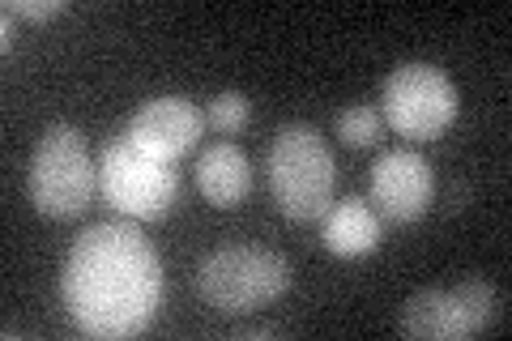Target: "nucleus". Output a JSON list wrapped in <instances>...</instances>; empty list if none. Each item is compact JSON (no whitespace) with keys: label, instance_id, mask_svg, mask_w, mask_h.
<instances>
[{"label":"nucleus","instance_id":"f257e3e1","mask_svg":"<svg viewBox=\"0 0 512 341\" xmlns=\"http://www.w3.org/2000/svg\"><path fill=\"white\" fill-rule=\"evenodd\" d=\"M60 295L86 337H133L163 307V261L133 222H94L69 248Z\"/></svg>","mask_w":512,"mask_h":341},{"label":"nucleus","instance_id":"f03ea898","mask_svg":"<svg viewBox=\"0 0 512 341\" xmlns=\"http://www.w3.org/2000/svg\"><path fill=\"white\" fill-rule=\"evenodd\" d=\"M265 180L291 222L325 218L333 205V184H338L325 133L312 124H282L265 154Z\"/></svg>","mask_w":512,"mask_h":341},{"label":"nucleus","instance_id":"7ed1b4c3","mask_svg":"<svg viewBox=\"0 0 512 341\" xmlns=\"http://www.w3.org/2000/svg\"><path fill=\"white\" fill-rule=\"evenodd\" d=\"M291 282H295L291 261L274 248H256V243L218 248L197 265V295L222 316L256 312V307L286 295Z\"/></svg>","mask_w":512,"mask_h":341},{"label":"nucleus","instance_id":"20e7f679","mask_svg":"<svg viewBox=\"0 0 512 341\" xmlns=\"http://www.w3.org/2000/svg\"><path fill=\"white\" fill-rule=\"evenodd\" d=\"M99 188V162L90 158L86 137L73 124H52L39 137L26 167L30 205L43 218H77Z\"/></svg>","mask_w":512,"mask_h":341},{"label":"nucleus","instance_id":"39448f33","mask_svg":"<svg viewBox=\"0 0 512 341\" xmlns=\"http://www.w3.org/2000/svg\"><path fill=\"white\" fill-rule=\"evenodd\" d=\"M380 103H384V111H380L384 128H393V133L406 141L444 137L461 111L453 77H448L440 64H427V60L397 64V69L384 77Z\"/></svg>","mask_w":512,"mask_h":341},{"label":"nucleus","instance_id":"423d86ee","mask_svg":"<svg viewBox=\"0 0 512 341\" xmlns=\"http://www.w3.org/2000/svg\"><path fill=\"white\" fill-rule=\"evenodd\" d=\"M99 192L111 209H120V218L150 222L171 209L180 175H175V162L154 158L137 141L116 133L99 154Z\"/></svg>","mask_w":512,"mask_h":341},{"label":"nucleus","instance_id":"0eeeda50","mask_svg":"<svg viewBox=\"0 0 512 341\" xmlns=\"http://www.w3.org/2000/svg\"><path fill=\"white\" fill-rule=\"evenodd\" d=\"M500 307H504V290L483 278H466L453 290H414L402 303L397 333L419 337V341L474 337V333H483L487 324L500 320Z\"/></svg>","mask_w":512,"mask_h":341},{"label":"nucleus","instance_id":"6e6552de","mask_svg":"<svg viewBox=\"0 0 512 341\" xmlns=\"http://www.w3.org/2000/svg\"><path fill=\"white\" fill-rule=\"evenodd\" d=\"M367 201L384 222H419L431 201H436V171L431 162L402 145V150H384L372 162V180H367Z\"/></svg>","mask_w":512,"mask_h":341},{"label":"nucleus","instance_id":"1a4fd4ad","mask_svg":"<svg viewBox=\"0 0 512 341\" xmlns=\"http://www.w3.org/2000/svg\"><path fill=\"white\" fill-rule=\"evenodd\" d=\"M205 133V111L184 99V94H158V99L141 103L124 124V137L137 141L146 154L163 162H180L188 150H197Z\"/></svg>","mask_w":512,"mask_h":341},{"label":"nucleus","instance_id":"9d476101","mask_svg":"<svg viewBox=\"0 0 512 341\" xmlns=\"http://www.w3.org/2000/svg\"><path fill=\"white\" fill-rule=\"evenodd\" d=\"M192 180H197V192L210 205L231 209L252 192V162L235 141H214L197 154Z\"/></svg>","mask_w":512,"mask_h":341},{"label":"nucleus","instance_id":"9b49d317","mask_svg":"<svg viewBox=\"0 0 512 341\" xmlns=\"http://www.w3.org/2000/svg\"><path fill=\"white\" fill-rule=\"evenodd\" d=\"M320 239L333 256H367L380 243V231H384V218L372 209V201L363 197H342L329 205V214L320 218Z\"/></svg>","mask_w":512,"mask_h":341},{"label":"nucleus","instance_id":"f8f14e48","mask_svg":"<svg viewBox=\"0 0 512 341\" xmlns=\"http://www.w3.org/2000/svg\"><path fill=\"white\" fill-rule=\"evenodd\" d=\"M333 137H338L342 145H355V150H367V145H376L384 137V116L367 103L342 107L338 116H333Z\"/></svg>","mask_w":512,"mask_h":341},{"label":"nucleus","instance_id":"ddd939ff","mask_svg":"<svg viewBox=\"0 0 512 341\" xmlns=\"http://www.w3.org/2000/svg\"><path fill=\"white\" fill-rule=\"evenodd\" d=\"M252 120V103H248V94H239V90H218L210 107H205V124L214 128V133H239Z\"/></svg>","mask_w":512,"mask_h":341},{"label":"nucleus","instance_id":"4468645a","mask_svg":"<svg viewBox=\"0 0 512 341\" xmlns=\"http://www.w3.org/2000/svg\"><path fill=\"white\" fill-rule=\"evenodd\" d=\"M5 13L26 22H52L60 13H69V0H5Z\"/></svg>","mask_w":512,"mask_h":341},{"label":"nucleus","instance_id":"2eb2a0df","mask_svg":"<svg viewBox=\"0 0 512 341\" xmlns=\"http://www.w3.org/2000/svg\"><path fill=\"white\" fill-rule=\"evenodd\" d=\"M235 341H265V337H282V324H269V320H252V324H239L231 329Z\"/></svg>","mask_w":512,"mask_h":341},{"label":"nucleus","instance_id":"dca6fc26","mask_svg":"<svg viewBox=\"0 0 512 341\" xmlns=\"http://www.w3.org/2000/svg\"><path fill=\"white\" fill-rule=\"evenodd\" d=\"M0 52H13V18L0 13Z\"/></svg>","mask_w":512,"mask_h":341}]
</instances>
